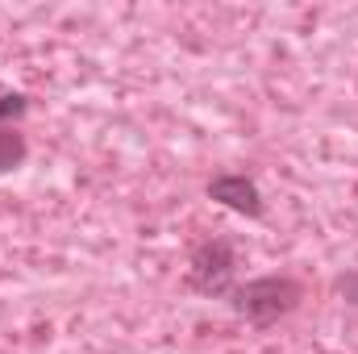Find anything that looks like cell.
<instances>
[{
    "mask_svg": "<svg viewBox=\"0 0 358 354\" xmlns=\"http://www.w3.org/2000/svg\"><path fill=\"white\" fill-rule=\"evenodd\" d=\"M300 300H304V283L296 275H259L229 292V309L250 325H275L279 317L296 313Z\"/></svg>",
    "mask_w": 358,
    "mask_h": 354,
    "instance_id": "1",
    "label": "cell"
},
{
    "mask_svg": "<svg viewBox=\"0 0 358 354\" xmlns=\"http://www.w3.org/2000/svg\"><path fill=\"white\" fill-rule=\"evenodd\" d=\"M234 267L238 250L229 238H208L187 259V288L200 296H229L234 292Z\"/></svg>",
    "mask_w": 358,
    "mask_h": 354,
    "instance_id": "2",
    "label": "cell"
},
{
    "mask_svg": "<svg viewBox=\"0 0 358 354\" xmlns=\"http://www.w3.org/2000/svg\"><path fill=\"white\" fill-rule=\"evenodd\" d=\"M208 200H217V204H225L242 217H263V208H267L259 183L250 176H242V171H221V176L208 179Z\"/></svg>",
    "mask_w": 358,
    "mask_h": 354,
    "instance_id": "3",
    "label": "cell"
},
{
    "mask_svg": "<svg viewBox=\"0 0 358 354\" xmlns=\"http://www.w3.org/2000/svg\"><path fill=\"white\" fill-rule=\"evenodd\" d=\"M25 155H29L25 134H21L17 125H0V176L17 171V167L25 163Z\"/></svg>",
    "mask_w": 358,
    "mask_h": 354,
    "instance_id": "4",
    "label": "cell"
},
{
    "mask_svg": "<svg viewBox=\"0 0 358 354\" xmlns=\"http://www.w3.org/2000/svg\"><path fill=\"white\" fill-rule=\"evenodd\" d=\"M25 108H29V96L4 92V96H0V125H13L17 117H25Z\"/></svg>",
    "mask_w": 358,
    "mask_h": 354,
    "instance_id": "5",
    "label": "cell"
},
{
    "mask_svg": "<svg viewBox=\"0 0 358 354\" xmlns=\"http://www.w3.org/2000/svg\"><path fill=\"white\" fill-rule=\"evenodd\" d=\"M338 296H346V304H358V271H346L338 279Z\"/></svg>",
    "mask_w": 358,
    "mask_h": 354,
    "instance_id": "6",
    "label": "cell"
}]
</instances>
